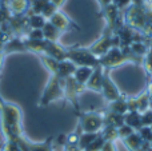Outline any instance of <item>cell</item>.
<instances>
[{"instance_id": "277c9868", "label": "cell", "mask_w": 152, "mask_h": 151, "mask_svg": "<svg viewBox=\"0 0 152 151\" xmlns=\"http://www.w3.org/2000/svg\"><path fill=\"white\" fill-rule=\"evenodd\" d=\"M64 100V90H63V79L56 75H51L47 83L44 92L39 100V107H47L52 102Z\"/></svg>"}, {"instance_id": "30bf717a", "label": "cell", "mask_w": 152, "mask_h": 151, "mask_svg": "<svg viewBox=\"0 0 152 151\" xmlns=\"http://www.w3.org/2000/svg\"><path fill=\"white\" fill-rule=\"evenodd\" d=\"M100 13L105 19V27L110 28L112 32H115L120 27V11L113 3L110 4L108 7L103 8Z\"/></svg>"}, {"instance_id": "ba28073f", "label": "cell", "mask_w": 152, "mask_h": 151, "mask_svg": "<svg viewBox=\"0 0 152 151\" xmlns=\"http://www.w3.org/2000/svg\"><path fill=\"white\" fill-rule=\"evenodd\" d=\"M63 90H64V100L69 102L75 107L76 111H79L77 98L83 91H86V86L77 83L74 76H68L66 79H63Z\"/></svg>"}, {"instance_id": "5bb4252c", "label": "cell", "mask_w": 152, "mask_h": 151, "mask_svg": "<svg viewBox=\"0 0 152 151\" xmlns=\"http://www.w3.org/2000/svg\"><path fill=\"white\" fill-rule=\"evenodd\" d=\"M121 142H123V144L128 151H139L144 144V141L142 139V136L137 131H134L131 135L121 139Z\"/></svg>"}, {"instance_id": "2e32d148", "label": "cell", "mask_w": 152, "mask_h": 151, "mask_svg": "<svg viewBox=\"0 0 152 151\" xmlns=\"http://www.w3.org/2000/svg\"><path fill=\"white\" fill-rule=\"evenodd\" d=\"M76 68H77V66H76L75 63H72L71 60H68V59H67V60H61V62H59L56 76H59L60 79H66V78L74 75Z\"/></svg>"}, {"instance_id": "1f68e13d", "label": "cell", "mask_w": 152, "mask_h": 151, "mask_svg": "<svg viewBox=\"0 0 152 151\" xmlns=\"http://www.w3.org/2000/svg\"><path fill=\"white\" fill-rule=\"evenodd\" d=\"M50 1H51V3H52V4H53V5H55V7H56V8H60V7H61V5H63V4H64V3H66V0H50Z\"/></svg>"}, {"instance_id": "7a4b0ae2", "label": "cell", "mask_w": 152, "mask_h": 151, "mask_svg": "<svg viewBox=\"0 0 152 151\" xmlns=\"http://www.w3.org/2000/svg\"><path fill=\"white\" fill-rule=\"evenodd\" d=\"M99 62L100 66L110 71L111 68H116V67L121 66L124 63H129V62H134L136 64H143V58L132 54L129 48L123 50L120 47H112L104 56L99 58Z\"/></svg>"}, {"instance_id": "4316f807", "label": "cell", "mask_w": 152, "mask_h": 151, "mask_svg": "<svg viewBox=\"0 0 152 151\" xmlns=\"http://www.w3.org/2000/svg\"><path fill=\"white\" fill-rule=\"evenodd\" d=\"M142 125L143 126H152V108L147 110L142 114Z\"/></svg>"}, {"instance_id": "603a6c76", "label": "cell", "mask_w": 152, "mask_h": 151, "mask_svg": "<svg viewBox=\"0 0 152 151\" xmlns=\"http://www.w3.org/2000/svg\"><path fill=\"white\" fill-rule=\"evenodd\" d=\"M143 67H144L145 72H147V76L150 78V80L152 79V47L150 45V50H148V52L144 55V58H143Z\"/></svg>"}, {"instance_id": "836d02e7", "label": "cell", "mask_w": 152, "mask_h": 151, "mask_svg": "<svg viewBox=\"0 0 152 151\" xmlns=\"http://www.w3.org/2000/svg\"><path fill=\"white\" fill-rule=\"evenodd\" d=\"M144 3H152V0H143Z\"/></svg>"}, {"instance_id": "ac0fdd59", "label": "cell", "mask_w": 152, "mask_h": 151, "mask_svg": "<svg viewBox=\"0 0 152 151\" xmlns=\"http://www.w3.org/2000/svg\"><path fill=\"white\" fill-rule=\"evenodd\" d=\"M124 125L129 126L135 131H139L143 127L142 125V114L137 111H128L124 115Z\"/></svg>"}, {"instance_id": "d6a6232c", "label": "cell", "mask_w": 152, "mask_h": 151, "mask_svg": "<svg viewBox=\"0 0 152 151\" xmlns=\"http://www.w3.org/2000/svg\"><path fill=\"white\" fill-rule=\"evenodd\" d=\"M147 92H148V95H150V98H151V102H152V79L148 82V86H147Z\"/></svg>"}, {"instance_id": "83f0119b", "label": "cell", "mask_w": 152, "mask_h": 151, "mask_svg": "<svg viewBox=\"0 0 152 151\" xmlns=\"http://www.w3.org/2000/svg\"><path fill=\"white\" fill-rule=\"evenodd\" d=\"M113 4L119 8V11L126 10L132 4V0H113Z\"/></svg>"}, {"instance_id": "e0dca14e", "label": "cell", "mask_w": 152, "mask_h": 151, "mask_svg": "<svg viewBox=\"0 0 152 151\" xmlns=\"http://www.w3.org/2000/svg\"><path fill=\"white\" fill-rule=\"evenodd\" d=\"M42 31H43V36H44V39L48 40V42H53V43H58L59 39H60V36L63 35L52 23H50L48 20H47V23L44 24V27L42 28Z\"/></svg>"}, {"instance_id": "4dcf8cb0", "label": "cell", "mask_w": 152, "mask_h": 151, "mask_svg": "<svg viewBox=\"0 0 152 151\" xmlns=\"http://www.w3.org/2000/svg\"><path fill=\"white\" fill-rule=\"evenodd\" d=\"M97 3L100 4V7H102V10H103V8L108 7L110 4H112L113 0H97Z\"/></svg>"}, {"instance_id": "5b68a950", "label": "cell", "mask_w": 152, "mask_h": 151, "mask_svg": "<svg viewBox=\"0 0 152 151\" xmlns=\"http://www.w3.org/2000/svg\"><path fill=\"white\" fill-rule=\"evenodd\" d=\"M67 59L71 60L72 63H75L77 67L84 66V67H95L100 66L99 58L95 56L91 51L88 50V47H71L68 48V54H67Z\"/></svg>"}, {"instance_id": "4fadbf2b", "label": "cell", "mask_w": 152, "mask_h": 151, "mask_svg": "<svg viewBox=\"0 0 152 151\" xmlns=\"http://www.w3.org/2000/svg\"><path fill=\"white\" fill-rule=\"evenodd\" d=\"M105 68L102 66H97L94 68V72L89 76L88 82L86 83V90L94 91V92H100L102 91V83H103V75H104Z\"/></svg>"}, {"instance_id": "e575fe53", "label": "cell", "mask_w": 152, "mask_h": 151, "mask_svg": "<svg viewBox=\"0 0 152 151\" xmlns=\"http://www.w3.org/2000/svg\"><path fill=\"white\" fill-rule=\"evenodd\" d=\"M150 146H151V149H152V141L150 142Z\"/></svg>"}, {"instance_id": "44dd1931", "label": "cell", "mask_w": 152, "mask_h": 151, "mask_svg": "<svg viewBox=\"0 0 152 151\" xmlns=\"http://www.w3.org/2000/svg\"><path fill=\"white\" fill-rule=\"evenodd\" d=\"M45 23H47V19L40 13H32L28 18L29 29H42Z\"/></svg>"}, {"instance_id": "7c38bea8", "label": "cell", "mask_w": 152, "mask_h": 151, "mask_svg": "<svg viewBox=\"0 0 152 151\" xmlns=\"http://www.w3.org/2000/svg\"><path fill=\"white\" fill-rule=\"evenodd\" d=\"M150 108H152V102L147 91L136 98H128V111H137L143 114Z\"/></svg>"}, {"instance_id": "cb8c5ba5", "label": "cell", "mask_w": 152, "mask_h": 151, "mask_svg": "<svg viewBox=\"0 0 152 151\" xmlns=\"http://www.w3.org/2000/svg\"><path fill=\"white\" fill-rule=\"evenodd\" d=\"M104 142L105 141H104V138L102 136V134H99L97 138L95 139L92 143H89L83 151H100L102 150V147H103V144H104Z\"/></svg>"}, {"instance_id": "f1b7e54d", "label": "cell", "mask_w": 152, "mask_h": 151, "mask_svg": "<svg viewBox=\"0 0 152 151\" xmlns=\"http://www.w3.org/2000/svg\"><path fill=\"white\" fill-rule=\"evenodd\" d=\"M100 151H118V147L113 141H105Z\"/></svg>"}, {"instance_id": "d4e9b609", "label": "cell", "mask_w": 152, "mask_h": 151, "mask_svg": "<svg viewBox=\"0 0 152 151\" xmlns=\"http://www.w3.org/2000/svg\"><path fill=\"white\" fill-rule=\"evenodd\" d=\"M137 133L140 134V136H142L143 141L147 142V143H150V142L152 141V126H143Z\"/></svg>"}, {"instance_id": "ffe728a7", "label": "cell", "mask_w": 152, "mask_h": 151, "mask_svg": "<svg viewBox=\"0 0 152 151\" xmlns=\"http://www.w3.org/2000/svg\"><path fill=\"white\" fill-rule=\"evenodd\" d=\"M29 8V0H11L10 1V10L16 16H21L28 11Z\"/></svg>"}, {"instance_id": "484cf974", "label": "cell", "mask_w": 152, "mask_h": 151, "mask_svg": "<svg viewBox=\"0 0 152 151\" xmlns=\"http://www.w3.org/2000/svg\"><path fill=\"white\" fill-rule=\"evenodd\" d=\"M134 131L135 130L134 128H131L129 126L123 125V126H120V127L118 128V136H119V139H124V138H127L128 135H131Z\"/></svg>"}, {"instance_id": "8fae6325", "label": "cell", "mask_w": 152, "mask_h": 151, "mask_svg": "<svg viewBox=\"0 0 152 151\" xmlns=\"http://www.w3.org/2000/svg\"><path fill=\"white\" fill-rule=\"evenodd\" d=\"M48 21H50V23H52L53 26H55L56 28L61 32V34L69 31V29H80V27H79L77 24L74 23V21H72L68 16L64 15V13L61 12V11H59V10L56 11V12L53 13L50 19H48Z\"/></svg>"}, {"instance_id": "9c48e42d", "label": "cell", "mask_w": 152, "mask_h": 151, "mask_svg": "<svg viewBox=\"0 0 152 151\" xmlns=\"http://www.w3.org/2000/svg\"><path fill=\"white\" fill-rule=\"evenodd\" d=\"M102 95L104 96V99L110 103V102H113L116 99H119L121 96L120 91H119L118 86L115 84L112 79L110 76V72L108 70L104 71V75H103V83H102Z\"/></svg>"}, {"instance_id": "3957f363", "label": "cell", "mask_w": 152, "mask_h": 151, "mask_svg": "<svg viewBox=\"0 0 152 151\" xmlns=\"http://www.w3.org/2000/svg\"><path fill=\"white\" fill-rule=\"evenodd\" d=\"M148 19L145 15L144 4H131L124 10V23L127 27L134 28L142 34L144 27L147 26Z\"/></svg>"}, {"instance_id": "f546056e", "label": "cell", "mask_w": 152, "mask_h": 151, "mask_svg": "<svg viewBox=\"0 0 152 151\" xmlns=\"http://www.w3.org/2000/svg\"><path fill=\"white\" fill-rule=\"evenodd\" d=\"M144 10H145V15L150 23H152V3H144Z\"/></svg>"}, {"instance_id": "6da1fadb", "label": "cell", "mask_w": 152, "mask_h": 151, "mask_svg": "<svg viewBox=\"0 0 152 151\" xmlns=\"http://www.w3.org/2000/svg\"><path fill=\"white\" fill-rule=\"evenodd\" d=\"M0 118H1V131L5 141L19 142L24 138L21 127V110L16 104L7 103L0 98Z\"/></svg>"}, {"instance_id": "7402d4cb", "label": "cell", "mask_w": 152, "mask_h": 151, "mask_svg": "<svg viewBox=\"0 0 152 151\" xmlns=\"http://www.w3.org/2000/svg\"><path fill=\"white\" fill-rule=\"evenodd\" d=\"M100 134V133H99ZM99 134H94V133H83L80 135V138H79V143H77V147L80 151H83L86 149L87 146H88L89 143H92V142L95 141V139L97 138V135Z\"/></svg>"}, {"instance_id": "8992f818", "label": "cell", "mask_w": 152, "mask_h": 151, "mask_svg": "<svg viewBox=\"0 0 152 151\" xmlns=\"http://www.w3.org/2000/svg\"><path fill=\"white\" fill-rule=\"evenodd\" d=\"M79 126L83 133L99 134L104 127V112H80L79 114Z\"/></svg>"}, {"instance_id": "9a60e30c", "label": "cell", "mask_w": 152, "mask_h": 151, "mask_svg": "<svg viewBox=\"0 0 152 151\" xmlns=\"http://www.w3.org/2000/svg\"><path fill=\"white\" fill-rule=\"evenodd\" d=\"M108 111L115 112V114L126 115L128 112V98L121 95L119 99L108 103Z\"/></svg>"}, {"instance_id": "d6986e66", "label": "cell", "mask_w": 152, "mask_h": 151, "mask_svg": "<svg viewBox=\"0 0 152 151\" xmlns=\"http://www.w3.org/2000/svg\"><path fill=\"white\" fill-rule=\"evenodd\" d=\"M92 72H94V68H92V67L80 66V67H77V68H76V71L74 72V75H72V76L75 78V80L77 83L86 86V83L88 82L89 76L92 75Z\"/></svg>"}, {"instance_id": "52a82bcc", "label": "cell", "mask_w": 152, "mask_h": 151, "mask_svg": "<svg viewBox=\"0 0 152 151\" xmlns=\"http://www.w3.org/2000/svg\"><path fill=\"white\" fill-rule=\"evenodd\" d=\"M112 47H119V39L115 35V32H112L110 28L105 27L104 31H103V35L91 47H88V50L91 51L95 56L102 58V56H104Z\"/></svg>"}]
</instances>
